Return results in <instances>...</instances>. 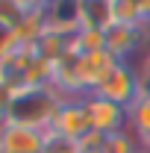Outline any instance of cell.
<instances>
[{
  "label": "cell",
  "instance_id": "obj_25",
  "mask_svg": "<svg viewBox=\"0 0 150 153\" xmlns=\"http://www.w3.org/2000/svg\"><path fill=\"white\" fill-rule=\"evenodd\" d=\"M147 153H150V150H147Z\"/></svg>",
  "mask_w": 150,
  "mask_h": 153
},
{
  "label": "cell",
  "instance_id": "obj_10",
  "mask_svg": "<svg viewBox=\"0 0 150 153\" xmlns=\"http://www.w3.org/2000/svg\"><path fill=\"white\" fill-rule=\"evenodd\" d=\"M44 27H47V15L44 12H24V18L12 27V33H15L18 44H36L41 38V33H44Z\"/></svg>",
  "mask_w": 150,
  "mask_h": 153
},
{
  "label": "cell",
  "instance_id": "obj_2",
  "mask_svg": "<svg viewBox=\"0 0 150 153\" xmlns=\"http://www.w3.org/2000/svg\"><path fill=\"white\" fill-rule=\"evenodd\" d=\"M91 94L106 97V100L121 103V106L130 109L132 103H135V97L141 94V76H138V71L132 68L130 62H118L112 71L97 82V88H94Z\"/></svg>",
  "mask_w": 150,
  "mask_h": 153
},
{
  "label": "cell",
  "instance_id": "obj_23",
  "mask_svg": "<svg viewBox=\"0 0 150 153\" xmlns=\"http://www.w3.org/2000/svg\"><path fill=\"white\" fill-rule=\"evenodd\" d=\"M94 153H100V150H94Z\"/></svg>",
  "mask_w": 150,
  "mask_h": 153
},
{
  "label": "cell",
  "instance_id": "obj_22",
  "mask_svg": "<svg viewBox=\"0 0 150 153\" xmlns=\"http://www.w3.org/2000/svg\"><path fill=\"white\" fill-rule=\"evenodd\" d=\"M147 27H150V18H147Z\"/></svg>",
  "mask_w": 150,
  "mask_h": 153
},
{
  "label": "cell",
  "instance_id": "obj_9",
  "mask_svg": "<svg viewBox=\"0 0 150 153\" xmlns=\"http://www.w3.org/2000/svg\"><path fill=\"white\" fill-rule=\"evenodd\" d=\"M112 0H79V27H112Z\"/></svg>",
  "mask_w": 150,
  "mask_h": 153
},
{
  "label": "cell",
  "instance_id": "obj_21",
  "mask_svg": "<svg viewBox=\"0 0 150 153\" xmlns=\"http://www.w3.org/2000/svg\"><path fill=\"white\" fill-rule=\"evenodd\" d=\"M0 153H6V150H3V147H0Z\"/></svg>",
  "mask_w": 150,
  "mask_h": 153
},
{
  "label": "cell",
  "instance_id": "obj_16",
  "mask_svg": "<svg viewBox=\"0 0 150 153\" xmlns=\"http://www.w3.org/2000/svg\"><path fill=\"white\" fill-rule=\"evenodd\" d=\"M12 106H15V91H12V88L0 79V124L12 115Z\"/></svg>",
  "mask_w": 150,
  "mask_h": 153
},
{
  "label": "cell",
  "instance_id": "obj_13",
  "mask_svg": "<svg viewBox=\"0 0 150 153\" xmlns=\"http://www.w3.org/2000/svg\"><path fill=\"white\" fill-rule=\"evenodd\" d=\"M112 18H115V24H132V27L144 24L138 0H112Z\"/></svg>",
  "mask_w": 150,
  "mask_h": 153
},
{
  "label": "cell",
  "instance_id": "obj_11",
  "mask_svg": "<svg viewBox=\"0 0 150 153\" xmlns=\"http://www.w3.org/2000/svg\"><path fill=\"white\" fill-rule=\"evenodd\" d=\"M74 50L79 56L85 53H97V50H106V30H97V27H79L74 33Z\"/></svg>",
  "mask_w": 150,
  "mask_h": 153
},
{
  "label": "cell",
  "instance_id": "obj_18",
  "mask_svg": "<svg viewBox=\"0 0 150 153\" xmlns=\"http://www.w3.org/2000/svg\"><path fill=\"white\" fill-rule=\"evenodd\" d=\"M138 76H141V91H150V47L144 50V59H141Z\"/></svg>",
  "mask_w": 150,
  "mask_h": 153
},
{
  "label": "cell",
  "instance_id": "obj_8",
  "mask_svg": "<svg viewBox=\"0 0 150 153\" xmlns=\"http://www.w3.org/2000/svg\"><path fill=\"white\" fill-rule=\"evenodd\" d=\"M127 130L141 141L144 150H150V91H141L127 109Z\"/></svg>",
  "mask_w": 150,
  "mask_h": 153
},
{
  "label": "cell",
  "instance_id": "obj_12",
  "mask_svg": "<svg viewBox=\"0 0 150 153\" xmlns=\"http://www.w3.org/2000/svg\"><path fill=\"white\" fill-rule=\"evenodd\" d=\"M100 153H144V147L130 130H121V133H112L103 138Z\"/></svg>",
  "mask_w": 150,
  "mask_h": 153
},
{
  "label": "cell",
  "instance_id": "obj_17",
  "mask_svg": "<svg viewBox=\"0 0 150 153\" xmlns=\"http://www.w3.org/2000/svg\"><path fill=\"white\" fill-rule=\"evenodd\" d=\"M15 47H18V41H15L12 27L0 24V56H6V53H9V50H15Z\"/></svg>",
  "mask_w": 150,
  "mask_h": 153
},
{
  "label": "cell",
  "instance_id": "obj_20",
  "mask_svg": "<svg viewBox=\"0 0 150 153\" xmlns=\"http://www.w3.org/2000/svg\"><path fill=\"white\" fill-rule=\"evenodd\" d=\"M138 6H141V15H144V21L150 18V0H138Z\"/></svg>",
  "mask_w": 150,
  "mask_h": 153
},
{
  "label": "cell",
  "instance_id": "obj_1",
  "mask_svg": "<svg viewBox=\"0 0 150 153\" xmlns=\"http://www.w3.org/2000/svg\"><path fill=\"white\" fill-rule=\"evenodd\" d=\"M62 100L65 97L53 88H21V91H15V106H12V115L6 121H18V124L36 127V130H47L50 118Z\"/></svg>",
  "mask_w": 150,
  "mask_h": 153
},
{
  "label": "cell",
  "instance_id": "obj_5",
  "mask_svg": "<svg viewBox=\"0 0 150 153\" xmlns=\"http://www.w3.org/2000/svg\"><path fill=\"white\" fill-rule=\"evenodd\" d=\"M44 135H47V130H36V127H27L18 121H3L0 124V147L6 153H41Z\"/></svg>",
  "mask_w": 150,
  "mask_h": 153
},
{
  "label": "cell",
  "instance_id": "obj_24",
  "mask_svg": "<svg viewBox=\"0 0 150 153\" xmlns=\"http://www.w3.org/2000/svg\"><path fill=\"white\" fill-rule=\"evenodd\" d=\"M144 153H147V150H144Z\"/></svg>",
  "mask_w": 150,
  "mask_h": 153
},
{
  "label": "cell",
  "instance_id": "obj_6",
  "mask_svg": "<svg viewBox=\"0 0 150 153\" xmlns=\"http://www.w3.org/2000/svg\"><path fill=\"white\" fill-rule=\"evenodd\" d=\"M118 65V59L109 53V50H97V53H85L79 56V74H82V82H85V91L91 94L97 88V82Z\"/></svg>",
  "mask_w": 150,
  "mask_h": 153
},
{
  "label": "cell",
  "instance_id": "obj_3",
  "mask_svg": "<svg viewBox=\"0 0 150 153\" xmlns=\"http://www.w3.org/2000/svg\"><path fill=\"white\" fill-rule=\"evenodd\" d=\"M82 109H85V118H88V127L97 130V133L112 135V133L127 130V106H121V103H112V100L97 97V94H85Z\"/></svg>",
  "mask_w": 150,
  "mask_h": 153
},
{
  "label": "cell",
  "instance_id": "obj_4",
  "mask_svg": "<svg viewBox=\"0 0 150 153\" xmlns=\"http://www.w3.org/2000/svg\"><path fill=\"white\" fill-rule=\"evenodd\" d=\"M50 133L65 135V138H74L79 141L82 135L88 133V118H85V109H82V97H65L62 103L56 106V112L50 118Z\"/></svg>",
  "mask_w": 150,
  "mask_h": 153
},
{
  "label": "cell",
  "instance_id": "obj_14",
  "mask_svg": "<svg viewBox=\"0 0 150 153\" xmlns=\"http://www.w3.org/2000/svg\"><path fill=\"white\" fill-rule=\"evenodd\" d=\"M41 153H82L79 150V144H76L74 138H65V135H56L47 130L44 135V150Z\"/></svg>",
  "mask_w": 150,
  "mask_h": 153
},
{
  "label": "cell",
  "instance_id": "obj_7",
  "mask_svg": "<svg viewBox=\"0 0 150 153\" xmlns=\"http://www.w3.org/2000/svg\"><path fill=\"white\" fill-rule=\"evenodd\" d=\"M36 50H38L44 59L59 62L65 53H71V50H74V33L59 30V27H50V24H47V27H44V33H41V38L36 41ZM74 53H76V50H74Z\"/></svg>",
  "mask_w": 150,
  "mask_h": 153
},
{
  "label": "cell",
  "instance_id": "obj_19",
  "mask_svg": "<svg viewBox=\"0 0 150 153\" xmlns=\"http://www.w3.org/2000/svg\"><path fill=\"white\" fill-rule=\"evenodd\" d=\"M21 6H24L27 12H47L50 0H21Z\"/></svg>",
  "mask_w": 150,
  "mask_h": 153
},
{
  "label": "cell",
  "instance_id": "obj_15",
  "mask_svg": "<svg viewBox=\"0 0 150 153\" xmlns=\"http://www.w3.org/2000/svg\"><path fill=\"white\" fill-rule=\"evenodd\" d=\"M24 6H21V0H0V24H6V27H15L21 18H24Z\"/></svg>",
  "mask_w": 150,
  "mask_h": 153
}]
</instances>
